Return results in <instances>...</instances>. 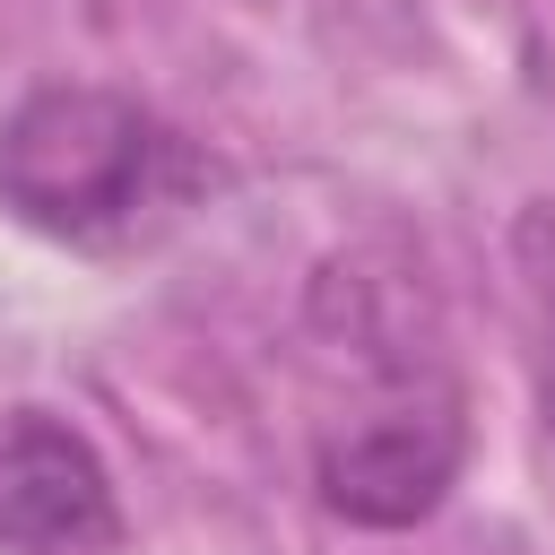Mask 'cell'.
<instances>
[{
    "mask_svg": "<svg viewBox=\"0 0 555 555\" xmlns=\"http://www.w3.org/2000/svg\"><path fill=\"white\" fill-rule=\"evenodd\" d=\"M208 165L182 130L113 87H43L0 121V208L52 243L121 251L199 199Z\"/></svg>",
    "mask_w": 555,
    "mask_h": 555,
    "instance_id": "obj_1",
    "label": "cell"
},
{
    "mask_svg": "<svg viewBox=\"0 0 555 555\" xmlns=\"http://www.w3.org/2000/svg\"><path fill=\"white\" fill-rule=\"evenodd\" d=\"M121 538L113 477L78 425L0 408V555H95Z\"/></svg>",
    "mask_w": 555,
    "mask_h": 555,
    "instance_id": "obj_2",
    "label": "cell"
},
{
    "mask_svg": "<svg viewBox=\"0 0 555 555\" xmlns=\"http://www.w3.org/2000/svg\"><path fill=\"white\" fill-rule=\"evenodd\" d=\"M451 468H460L451 408L399 399V408H373L321 442V503L338 520H364V529H408L442 503Z\"/></svg>",
    "mask_w": 555,
    "mask_h": 555,
    "instance_id": "obj_3",
    "label": "cell"
}]
</instances>
